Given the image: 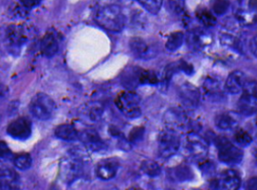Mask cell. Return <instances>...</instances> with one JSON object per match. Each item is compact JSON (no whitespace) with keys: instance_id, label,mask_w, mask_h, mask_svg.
<instances>
[{"instance_id":"1f68e13d","label":"cell","mask_w":257,"mask_h":190,"mask_svg":"<svg viewBox=\"0 0 257 190\" xmlns=\"http://www.w3.org/2000/svg\"><path fill=\"white\" fill-rule=\"evenodd\" d=\"M141 170L145 175L152 177V178L158 177L162 173L161 166L156 161L151 160V159H146V160L142 161Z\"/></svg>"},{"instance_id":"74e56055","label":"cell","mask_w":257,"mask_h":190,"mask_svg":"<svg viewBox=\"0 0 257 190\" xmlns=\"http://www.w3.org/2000/svg\"><path fill=\"white\" fill-rule=\"evenodd\" d=\"M230 7V2L228 1H214L213 2V14L215 15H224L227 13Z\"/></svg>"},{"instance_id":"4fadbf2b","label":"cell","mask_w":257,"mask_h":190,"mask_svg":"<svg viewBox=\"0 0 257 190\" xmlns=\"http://www.w3.org/2000/svg\"><path fill=\"white\" fill-rule=\"evenodd\" d=\"M27 39H28L27 31L22 25L12 24L5 29L4 40H5L6 46L14 53L18 52L21 46L26 43Z\"/></svg>"},{"instance_id":"60d3db41","label":"cell","mask_w":257,"mask_h":190,"mask_svg":"<svg viewBox=\"0 0 257 190\" xmlns=\"http://www.w3.org/2000/svg\"><path fill=\"white\" fill-rule=\"evenodd\" d=\"M244 190H257V176L251 177L245 182Z\"/></svg>"},{"instance_id":"8d00e7d4","label":"cell","mask_w":257,"mask_h":190,"mask_svg":"<svg viewBox=\"0 0 257 190\" xmlns=\"http://www.w3.org/2000/svg\"><path fill=\"white\" fill-rule=\"evenodd\" d=\"M145 135V128L143 126H137L134 127L127 137V142L130 144H138L140 142H142L143 138Z\"/></svg>"},{"instance_id":"30bf717a","label":"cell","mask_w":257,"mask_h":190,"mask_svg":"<svg viewBox=\"0 0 257 190\" xmlns=\"http://www.w3.org/2000/svg\"><path fill=\"white\" fill-rule=\"evenodd\" d=\"M185 41L191 51L201 52L212 43V36L205 28H191L185 36Z\"/></svg>"},{"instance_id":"ee69618b","label":"cell","mask_w":257,"mask_h":190,"mask_svg":"<svg viewBox=\"0 0 257 190\" xmlns=\"http://www.w3.org/2000/svg\"><path fill=\"white\" fill-rule=\"evenodd\" d=\"M7 93H8V89L3 84L0 83V99L4 98Z\"/></svg>"},{"instance_id":"8992f818","label":"cell","mask_w":257,"mask_h":190,"mask_svg":"<svg viewBox=\"0 0 257 190\" xmlns=\"http://www.w3.org/2000/svg\"><path fill=\"white\" fill-rule=\"evenodd\" d=\"M114 102L117 109L130 119L139 118L142 114L141 97L133 91L120 92Z\"/></svg>"},{"instance_id":"d590c367","label":"cell","mask_w":257,"mask_h":190,"mask_svg":"<svg viewBox=\"0 0 257 190\" xmlns=\"http://www.w3.org/2000/svg\"><path fill=\"white\" fill-rule=\"evenodd\" d=\"M139 4L151 14H158L161 10L163 2L161 0H140Z\"/></svg>"},{"instance_id":"d6a6232c","label":"cell","mask_w":257,"mask_h":190,"mask_svg":"<svg viewBox=\"0 0 257 190\" xmlns=\"http://www.w3.org/2000/svg\"><path fill=\"white\" fill-rule=\"evenodd\" d=\"M233 140H234V144L236 146H238L239 148H244V147H247L249 146L253 139L251 137V135L243 130V129H237L233 135Z\"/></svg>"},{"instance_id":"8fae6325","label":"cell","mask_w":257,"mask_h":190,"mask_svg":"<svg viewBox=\"0 0 257 190\" xmlns=\"http://www.w3.org/2000/svg\"><path fill=\"white\" fill-rule=\"evenodd\" d=\"M163 121L165 123L166 129L178 133L187 127L189 118L185 109L182 107H171L165 112Z\"/></svg>"},{"instance_id":"e575fe53","label":"cell","mask_w":257,"mask_h":190,"mask_svg":"<svg viewBox=\"0 0 257 190\" xmlns=\"http://www.w3.org/2000/svg\"><path fill=\"white\" fill-rule=\"evenodd\" d=\"M159 84V75L150 69H143L140 76V85H157Z\"/></svg>"},{"instance_id":"2e32d148","label":"cell","mask_w":257,"mask_h":190,"mask_svg":"<svg viewBox=\"0 0 257 190\" xmlns=\"http://www.w3.org/2000/svg\"><path fill=\"white\" fill-rule=\"evenodd\" d=\"M128 46L133 55L141 60H149L157 56V51L145 39L141 37H132Z\"/></svg>"},{"instance_id":"52a82bcc","label":"cell","mask_w":257,"mask_h":190,"mask_svg":"<svg viewBox=\"0 0 257 190\" xmlns=\"http://www.w3.org/2000/svg\"><path fill=\"white\" fill-rule=\"evenodd\" d=\"M181 147L185 155L192 159H202L208 152L207 142L196 132L187 133L181 141Z\"/></svg>"},{"instance_id":"f1b7e54d","label":"cell","mask_w":257,"mask_h":190,"mask_svg":"<svg viewBox=\"0 0 257 190\" xmlns=\"http://www.w3.org/2000/svg\"><path fill=\"white\" fill-rule=\"evenodd\" d=\"M196 17L204 27H213L217 23L216 16L211 10L205 7H199L196 10Z\"/></svg>"},{"instance_id":"484cf974","label":"cell","mask_w":257,"mask_h":190,"mask_svg":"<svg viewBox=\"0 0 257 190\" xmlns=\"http://www.w3.org/2000/svg\"><path fill=\"white\" fill-rule=\"evenodd\" d=\"M169 176L175 182H187L194 178V173L188 165L179 164L169 170Z\"/></svg>"},{"instance_id":"83f0119b","label":"cell","mask_w":257,"mask_h":190,"mask_svg":"<svg viewBox=\"0 0 257 190\" xmlns=\"http://www.w3.org/2000/svg\"><path fill=\"white\" fill-rule=\"evenodd\" d=\"M56 138L63 141H74L78 139V131L71 124H60L54 130Z\"/></svg>"},{"instance_id":"836d02e7","label":"cell","mask_w":257,"mask_h":190,"mask_svg":"<svg viewBox=\"0 0 257 190\" xmlns=\"http://www.w3.org/2000/svg\"><path fill=\"white\" fill-rule=\"evenodd\" d=\"M12 161L14 166L21 171H25L29 169L32 165V158L28 153H19L13 156Z\"/></svg>"},{"instance_id":"d4e9b609","label":"cell","mask_w":257,"mask_h":190,"mask_svg":"<svg viewBox=\"0 0 257 190\" xmlns=\"http://www.w3.org/2000/svg\"><path fill=\"white\" fill-rule=\"evenodd\" d=\"M179 71H181V61L180 60L177 62H174V63H170L164 68L162 73L159 75V84L163 91L167 90V88L169 87V84L172 80V77Z\"/></svg>"},{"instance_id":"7a4b0ae2","label":"cell","mask_w":257,"mask_h":190,"mask_svg":"<svg viewBox=\"0 0 257 190\" xmlns=\"http://www.w3.org/2000/svg\"><path fill=\"white\" fill-rule=\"evenodd\" d=\"M82 154L71 152L68 157L62 158L59 165V177L67 185L73 183L82 173Z\"/></svg>"},{"instance_id":"277c9868","label":"cell","mask_w":257,"mask_h":190,"mask_svg":"<svg viewBox=\"0 0 257 190\" xmlns=\"http://www.w3.org/2000/svg\"><path fill=\"white\" fill-rule=\"evenodd\" d=\"M238 112L245 116H252L257 112V81H246L242 89V95L237 103Z\"/></svg>"},{"instance_id":"7dc6e473","label":"cell","mask_w":257,"mask_h":190,"mask_svg":"<svg viewBox=\"0 0 257 190\" xmlns=\"http://www.w3.org/2000/svg\"><path fill=\"white\" fill-rule=\"evenodd\" d=\"M255 156H256V159H257V150H256V152H255Z\"/></svg>"},{"instance_id":"9c48e42d","label":"cell","mask_w":257,"mask_h":190,"mask_svg":"<svg viewBox=\"0 0 257 190\" xmlns=\"http://www.w3.org/2000/svg\"><path fill=\"white\" fill-rule=\"evenodd\" d=\"M236 20L243 26H252L257 22V1H239L233 8Z\"/></svg>"},{"instance_id":"e0dca14e","label":"cell","mask_w":257,"mask_h":190,"mask_svg":"<svg viewBox=\"0 0 257 190\" xmlns=\"http://www.w3.org/2000/svg\"><path fill=\"white\" fill-rule=\"evenodd\" d=\"M78 139L85 145L87 149L94 152L103 151L106 148V144L100 138L98 133L90 128L78 132Z\"/></svg>"},{"instance_id":"ac0fdd59","label":"cell","mask_w":257,"mask_h":190,"mask_svg":"<svg viewBox=\"0 0 257 190\" xmlns=\"http://www.w3.org/2000/svg\"><path fill=\"white\" fill-rule=\"evenodd\" d=\"M119 168V162L115 158H106L100 160L95 166V175L103 180L107 181L115 177Z\"/></svg>"},{"instance_id":"6da1fadb","label":"cell","mask_w":257,"mask_h":190,"mask_svg":"<svg viewBox=\"0 0 257 190\" xmlns=\"http://www.w3.org/2000/svg\"><path fill=\"white\" fill-rule=\"evenodd\" d=\"M94 19L100 27L111 32H119L125 25V16L122 9L116 4L101 6L95 12Z\"/></svg>"},{"instance_id":"cb8c5ba5","label":"cell","mask_w":257,"mask_h":190,"mask_svg":"<svg viewBox=\"0 0 257 190\" xmlns=\"http://www.w3.org/2000/svg\"><path fill=\"white\" fill-rule=\"evenodd\" d=\"M58 47V40L52 32H47L40 41V52L47 58L53 57L57 53Z\"/></svg>"},{"instance_id":"f546056e","label":"cell","mask_w":257,"mask_h":190,"mask_svg":"<svg viewBox=\"0 0 257 190\" xmlns=\"http://www.w3.org/2000/svg\"><path fill=\"white\" fill-rule=\"evenodd\" d=\"M167 4H168L170 11L174 15L181 18L182 21L184 22V24H187L189 22L188 21L189 15H188V11H187L184 1H168Z\"/></svg>"},{"instance_id":"f35d334b","label":"cell","mask_w":257,"mask_h":190,"mask_svg":"<svg viewBox=\"0 0 257 190\" xmlns=\"http://www.w3.org/2000/svg\"><path fill=\"white\" fill-rule=\"evenodd\" d=\"M13 159V153L6 142L0 140V161H9Z\"/></svg>"},{"instance_id":"ab89813d","label":"cell","mask_w":257,"mask_h":190,"mask_svg":"<svg viewBox=\"0 0 257 190\" xmlns=\"http://www.w3.org/2000/svg\"><path fill=\"white\" fill-rule=\"evenodd\" d=\"M200 168L202 170L203 173L205 174H211L214 171V163H212L211 161H204L200 164Z\"/></svg>"},{"instance_id":"5bb4252c","label":"cell","mask_w":257,"mask_h":190,"mask_svg":"<svg viewBox=\"0 0 257 190\" xmlns=\"http://www.w3.org/2000/svg\"><path fill=\"white\" fill-rule=\"evenodd\" d=\"M178 97L185 109L194 110L196 109L201 100V93L197 87L189 82L181 84L178 88Z\"/></svg>"},{"instance_id":"4316f807","label":"cell","mask_w":257,"mask_h":190,"mask_svg":"<svg viewBox=\"0 0 257 190\" xmlns=\"http://www.w3.org/2000/svg\"><path fill=\"white\" fill-rule=\"evenodd\" d=\"M141 71H142V68L137 67V66L130 67L123 71V75L121 76V83L130 91L132 89L140 86Z\"/></svg>"},{"instance_id":"7c38bea8","label":"cell","mask_w":257,"mask_h":190,"mask_svg":"<svg viewBox=\"0 0 257 190\" xmlns=\"http://www.w3.org/2000/svg\"><path fill=\"white\" fill-rule=\"evenodd\" d=\"M241 185V178L237 171L228 169L223 171L210 183V190H238Z\"/></svg>"},{"instance_id":"bcb514c9","label":"cell","mask_w":257,"mask_h":190,"mask_svg":"<svg viewBox=\"0 0 257 190\" xmlns=\"http://www.w3.org/2000/svg\"><path fill=\"white\" fill-rule=\"evenodd\" d=\"M255 123H256V126H257V116H256V120H255Z\"/></svg>"},{"instance_id":"3957f363","label":"cell","mask_w":257,"mask_h":190,"mask_svg":"<svg viewBox=\"0 0 257 190\" xmlns=\"http://www.w3.org/2000/svg\"><path fill=\"white\" fill-rule=\"evenodd\" d=\"M218 151L219 160L226 165H237L243 158V151L225 136H217L214 139Z\"/></svg>"},{"instance_id":"b9f144b4","label":"cell","mask_w":257,"mask_h":190,"mask_svg":"<svg viewBox=\"0 0 257 190\" xmlns=\"http://www.w3.org/2000/svg\"><path fill=\"white\" fill-rule=\"evenodd\" d=\"M20 3L22 4V6L25 9H31V8H34L38 5H40L41 1H39V0H24V1H20Z\"/></svg>"},{"instance_id":"7402d4cb","label":"cell","mask_w":257,"mask_h":190,"mask_svg":"<svg viewBox=\"0 0 257 190\" xmlns=\"http://www.w3.org/2000/svg\"><path fill=\"white\" fill-rule=\"evenodd\" d=\"M245 77V74L241 70L232 71L225 81V89L227 92L230 94L240 93L246 82Z\"/></svg>"},{"instance_id":"d6986e66","label":"cell","mask_w":257,"mask_h":190,"mask_svg":"<svg viewBox=\"0 0 257 190\" xmlns=\"http://www.w3.org/2000/svg\"><path fill=\"white\" fill-rule=\"evenodd\" d=\"M103 115V106L99 102H88L79 108L80 118L87 123L98 122Z\"/></svg>"},{"instance_id":"9a60e30c","label":"cell","mask_w":257,"mask_h":190,"mask_svg":"<svg viewBox=\"0 0 257 190\" xmlns=\"http://www.w3.org/2000/svg\"><path fill=\"white\" fill-rule=\"evenodd\" d=\"M6 132L13 139L24 141L31 136L32 125L26 117H19L9 123Z\"/></svg>"},{"instance_id":"ffe728a7","label":"cell","mask_w":257,"mask_h":190,"mask_svg":"<svg viewBox=\"0 0 257 190\" xmlns=\"http://www.w3.org/2000/svg\"><path fill=\"white\" fill-rule=\"evenodd\" d=\"M0 190H21L18 174L10 168H0Z\"/></svg>"},{"instance_id":"44dd1931","label":"cell","mask_w":257,"mask_h":190,"mask_svg":"<svg viewBox=\"0 0 257 190\" xmlns=\"http://www.w3.org/2000/svg\"><path fill=\"white\" fill-rule=\"evenodd\" d=\"M240 123V116L239 114L233 111L223 112L216 116L215 118V125L217 128L223 131L233 130L237 128Z\"/></svg>"},{"instance_id":"ba28073f","label":"cell","mask_w":257,"mask_h":190,"mask_svg":"<svg viewBox=\"0 0 257 190\" xmlns=\"http://www.w3.org/2000/svg\"><path fill=\"white\" fill-rule=\"evenodd\" d=\"M181 148V138L178 133L164 130L158 136V155L162 159L173 157Z\"/></svg>"},{"instance_id":"4dcf8cb0","label":"cell","mask_w":257,"mask_h":190,"mask_svg":"<svg viewBox=\"0 0 257 190\" xmlns=\"http://www.w3.org/2000/svg\"><path fill=\"white\" fill-rule=\"evenodd\" d=\"M184 41H185V34L183 32L181 31L173 32L172 34L169 35L166 41V44H165L166 49L170 52H175L182 47Z\"/></svg>"},{"instance_id":"603a6c76","label":"cell","mask_w":257,"mask_h":190,"mask_svg":"<svg viewBox=\"0 0 257 190\" xmlns=\"http://www.w3.org/2000/svg\"><path fill=\"white\" fill-rule=\"evenodd\" d=\"M203 90L205 92V95L211 100V101H221L223 98V89L221 86V83L219 80L208 77L203 82Z\"/></svg>"},{"instance_id":"f6af8a7d","label":"cell","mask_w":257,"mask_h":190,"mask_svg":"<svg viewBox=\"0 0 257 190\" xmlns=\"http://www.w3.org/2000/svg\"><path fill=\"white\" fill-rule=\"evenodd\" d=\"M127 190H142L141 188H137V187H132V188H128Z\"/></svg>"},{"instance_id":"7bdbcfd3","label":"cell","mask_w":257,"mask_h":190,"mask_svg":"<svg viewBox=\"0 0 257 190\" xmlns=\"http://www.w3.org/2000/svg\"><path fill=\"white\" fill-rule=\"evenodd\" d=\"M249 48L252 55L257 58V34L251 38L249 42Z\"/></svg>"},{"instance_id":"5b68a950","label":"cell","mask_w":257,"mask_h":190,"mask_svg":"<svg viewBox=\"0 0 257 190\" xmlns=\"http://www.w3.org/2000/svg\"><path fill=\"white\" fill-rule=\"evenodd\" d=\"M28 108L30 113L37 119L48 120L53 116L56 110V104L50 96L39 92L31 98Z\"/></svg>"}]
</instances>
